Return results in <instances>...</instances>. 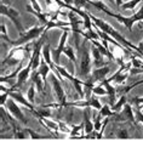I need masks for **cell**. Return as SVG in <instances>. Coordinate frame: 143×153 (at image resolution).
<instances>
[{
  "instance_id": "1",
  "label": "cell",
  "mask_w": 143,
  "mask_h": 153,
  "mask_svg": "<svg viewBox=\"0 0 143 153\" xmlns=\"http://www.w3.org/2000/svg\"><path fill=\"white\" fill-rule=\"evenodd\" d=\"M87 13H89V16H90V18H91V21L93 22V25H96L101 30H103L104 33H107V34H109L110 36H113L115 40H118L120 44H122L125 48H127V49H130V50H135V51H137L141 56H142V53H141V49L138 48V46H136V45H133L132 43H130L126 38L122 35V34H120L116 29H114L110 25H108L106 21H103V20H101V18H97L96 16H93V15H91L89 11H86Z\"/></svg>"
},
{
  "instance_id": "2",
  "label": "cell",
  "mask_w": 143,
  "mask_h": 153,
  "mask_svg": "<svg viewBox=\"0 0 143 153\" xmlns=\"http://www.w3.org/2000/svg\"><path fill=\"white\" fill-rule=\"evenodd\" d=\"M46 32V26L43 25V26H34L32 27L30 29L26 30L24 33L19 34V38L17 40H12V43L10 44L11 46H21V45H27L29 44L30 42L35 40V39H39L44 33ZM47 33V32H46Z\"/></svg>"
},
{
  "instance_id": "3",
  "label": "cell",
  "mask_w": 143,
  "mask_h": 153,
  "mask_svg": "<svg viewBox=\"0 0 143 153\" xmlns=\"http://www.w3.org/2000/svg\"><path fill=\"white\" fill-rule=\"evenodd\" d=\"M50 82L52 85V90L53 94L57 99V103H50V105H44V107H55V108H63L66 107L67 103V95L64 92V89L61 85V79L53 73L50 76Z\"/></svg>"
},
{
  "instance_id": "4",
  "label": "cell",
  "mask_w": 143,
  "mask_h": 153,
  "mask_svg": "<svg viewBox=\"0 0 143 153\" xmlns=\"http://www.w3.org/2000/svg\"><path fill=\"white\" fill-rule=\"evenodd\" d=\"M86 42L84 39V43L83 45L80 46V52H81V59H80V66H79V69H80V75L84 76V78H87V76L91 74L92 72V57L90 56V48H87L86 45Z\"/></svg>"
},
{
  "instance_id": "5",
  "label": "cell",
  "mask_w": 143,
  "mask_h": 153,
  "mask_svg": "<svg viewBox=\"0 0 143 153\" xmlns=\"http://www.w3.org/2000/svg\"><path fill=\"white\" fill-rule=\"evenodd\" d=\"M0 13H1V16H6L7 18H10V20L12 21V23L16 26L17 30L19 32V34H22V33L26 32V29L23 28L22 23L19 22V20H18L19 12L16 9L11 7L10 4H6V3H3L1 1V4H0Z\"/></svg>"
},
{
  "instance_id": "6",
  "label": "cell",
  "mask_w": 143,
  "mask_h": 153,
  "mask_svg": "<svg viewBox=\"0 0 143 153\" xmlns=\"http://www.w3.org/2000/svg\"><path fill=\"white\" fill-rule=\"evenodd\" d=\"M57 71L59 72V74L63 76L64 79H68L73 85H74V89H75V91L79 94V96H80V99H83L84 96H85V92H84V90H83V86L84 84H85V80H81V79H78V78H75V76L73 75V74H70L64 67H62V66H59V65H57Z\"/></svg>"
},
{
  "instance_id": "7",
  "label": "cell",
  "mask_w": 143,
  "mask_h": 153,
  "mask_svg": "<svg viewBox=\"0 0 143 153\" xmlns=\"http://www.w3.org/2000/svg\"><path fill=\"white\" fill-rule=\"evenodd\" d=\"M68 18H69V22H70V27H72V30H73V34H74V40H75V45H76V49L79 50L80 49V43H79V34H83V30L84 29V21L80 20L79 17L75 16V12L74 11H68Z\"/></svg>"
},
{
  "instance_id": "8",
  "label": "cell",
  "mask_w": 143,
  "mask_h": 153,
  "mask_svg": "<svg viewBox=\"0 0 143 153\" xmlns=\"http://www.w3.org/2000/svg\"><path fill=\"white\" fill-rule=\"evenodd\" d=\"M113 118L116 122H130V123H132L135 125H136V122H137L136 120V116H135V111H133L132 106L129 102L124 106L122 111L115 113V116Z\"/></svg>"
},
{
  "instance_id": "9",
  "label": "cell",
  "mask_w": 143,
  "mask_h": 153,
  "mask_svg": "<svg viewBox=\"0 0 143 153\" xmlns=\"http://www.w3.org/2000/svg\"><path fill=\"white\" fill-rule=\"evenodd\" d=\"M1 90H5V88H4V84H1ZM7 90V92H9V96L10 97H12L16 102H19L21 105H23V106H26L33 114H35V117L38 116V111L36 109H34V106H33V103L32 102H29V100H27V99H24V96L23 95L19 92L18 90H11V89H6Z\"/></svg>"
},
{
  "instance_id": "10",
  "label": "cell",
  "mask_w": 143,
  "mask_h": 153,
  "mask_svg": "<svg viewBox=\"0 0 143 153\" xmlns=\"http://www.w3.org/2000/svg\"><path fill=\"white\" fill-rule=\"evenodd\" d=\"M66 107H91V108H95V109H101L102 108V105L99 102V100L97 99V95H92L91 97L86 99V100H81V101H74V102H67L66 103Z\"/></svg>"
},
{
  "instance_id": "11",
  "label": "cell",
  "mask_w": 143,
  "mask_h": 153,
  "mask_svg": "<svg viewBox=\"0 0 143 153\" xmlns=\"http://www.w3.org/2000/svg\"><path fill=\"white\" fill-rule=\"evenodd\" d=\"M30 71H33V62H32V60L29 59L27 66L23 67V68L21 69V72L18 73V75H17V82H16V84L11 88V90H19V89H21V88L23 86V84L28 80L29 75H30Z\"/></svg>"
},
{
  "instance_id": "12",
  "label": "cell",
  "mask_w": 143,
  "mask_h": 153,
  "mask_svg": "<svg viewBox=\"0 0 143 153\" xmlns=\"http://www.w3.org/2000/svg\"><path fill=\"white\" fill-rule=\"evenodd\" d=\"M6 106H7V109H9V112L12 114V117H13V118L18 119L19 122L23 123L24 125H26V124H28V120L26 119V117H24L23 112L21 111V108L18 107V105L16 103V101H15L12 97H10V99L7 100Z\"/></svg>"
},
{
  "instance_id": "13",
  "label": "cell",
  "mask_w": 143,
  "mask_h": 153,
  "mask_svg": "<svg viewBox=\"0 0 143 153\" xmlns=\"http://www.w3.org/2000/svg\"><path fill=\"white\" fill-rule=\"evenodd\" d=\"M69 27H66L64 28V32L62 34V36H61V39H59V44L58 46L52 50V55H53V60H55V63L58 65L59 62V57H61V53H63V50L67 45V40H68V35H69Z\"/></svg>"
},
{
  "instance_id": "14",
  "label": "cell",
  "mask_w": 143,
  "mask_h": 153,
  "mask_svg": "<svg viewBox=\"0 0 143 153\" xmlns=\"http://www.w3.org/2000/svg\"><path fill=\"white\" fill-rule=\"evenodd\" d=\"M110 72V67L108 65L103 66V67H99V68H95L91 72V76H90V80L95 84V83H101L103 79L107 78V74Z\"/></svg>"
},
{
  "instance_id": "15",
  "label": "cell",
  "mask_w": 143,
  "mask_h": 153,
  "mask_svg": "<svg viewBox=\"0 0 143 153\" xmlns=\"http://www.w3.org/2000/svg\"><path fill=\"white\" fill-rule=\"evenodd\" d=\"M90 49H91V55H92V63H93L95 68H99V67L106 66V65H107V63L104 62V57H106V56L99 51V49H98L96 45H93L92 43H91Z\"/></svg>"
},
{
  "instance_id": "16",
  "label": "cell",
  "mask_w": 143,
  "mask_h": 153,
  "mask_svg": "<svg viewBox=\"0 0 143 153\" xmlns=\"http://www.w3.org/2000/svg\"><path fill=\"white\" fill-rule=\"evenodd\" d=\"M26 10H27V12H30L32 15H34L36 18H38V20L40 21V23H41V25H47L49 23V21H50V18H49V16H52L55 12H40V11H36L32 5H27L26 6Z\"/></svg>"
},
{
  "instance_id": "17",
  "label": "cell",
  "mask_w": 143,
  "mask_h": 153,
  "mask_svg": "<svg viewBox=\"0 0 143 153\" xmlns=\"http://www.w3.org/2000/svg\"><path fill=\"white\" fill-rule=\"evenodd\" d=\"M32 82L35 84L36 86V91L41 95V96H46V92L44 90V79L43 76L40 75V73L38 71H33V74H32Z\"/></svg>"
},
{
  "instance_id": "18",
  "label": "cell",
  "mask_w": 143,
  "mask_h": 153,
  "mask_svg": "<svg viewBox=\"0 0 143 153\" xmlns=\"http://www.w3.org/2000/svg\"><path fill=\"white\" fill-rule=\"evenodd\" d=\"M90 108L91 107H85V109H84V132H85V135L95 131V125L90 119Z\"/></svg>"
},
{
  "instance_id": "19",
  "label": "cell",
  "mask_w": 143,
  "mask_h": 153,
  "mask_svg": "<svg viewBox=\"0 0 143 153\" xmlns=\"http://www.w3.org/2000/svg\"><path fill=\"white\" fill-rule=\"evenodd\" d=\"M39 122H40V124H41L44 128H46L49 131H51V130H53L55 131V134L57 135V132L59 131V125H58V120H51V119H49V118H46V117H41V118H39L38 119Z\"/></svg>"
},
{
  "instance_id": "20",
  "label": "cell",
  "mask_w": 143,
  "mask_h": 153,
  "mask_svg": "<svg viewBox=\"0 0 143 153\" xmlns=\"http://www.w3.org/2000/svg\"><path fill=\"white\" fill-rule=\"evenodd\" d=\"M102 86H104L106 90L108 91V96H109V100H110V105L113 106L115 103V96H116V89L110 84V80L108 78L103 79L101 83H99Z\"/></svg>"
},
{
  "instance_id": "21",
  "label": "cell",
  "mask_w": 143,
  "mask_h": 153,
  "mask_svg": "<svg viewBox=\"0 0 143 153\" xmlns=\"http://www.w3.org/2000/svg\"><path fill=\"white\" fill-rule=\"evenodd\" d=\"M127 103V99H126V94H121V96H120V99L112 106L113 107V111L114 112H120L122 108H124V106Z\"/></svg>"
},
{
  "instance_id": "22",
  "label": "cell",
  "mask_w": 143,
  "mask_h": 153,
  "mask_svg": "<svg viewBox=\"0 0 143 153\" xmlns=\"http://www.w3.org/2000/svg\"><path fill=\"white\" fill-rule=\"evenodd\" d=\"M115 113L116 112H114L112 108H110V105H103L102 106V108L99 109V113H98V117H103V118H106V117H114L115 116Z\"/></svg>"
},
{
  "instance_id": "23",
  "label": "cell",
  "mask_w": 143,
  "mask_h": 153,
  "mask_svg": "<svg viewBox=\"0 0 143 153\" xmlns=\"http://www.w3.org/2000/svg\"><path fill=\"white\" fill-rule=\"evenodd\" d=\"M39 73H40V75L43 76V79H44V82L46 83V76H47V74H49V72L51 71V68H50V66L46 63V61L45 60H43L41 62H40V66H39V68L36 69Z\"/></svg>"
},
{
  "instance_id": "24",
  "label": "cell",
  "mask_w": 143,
  "mask_h": 153,
  "mask_svg": "<svg viewBox=\"0 0 143 153\" xmlns=\"http://www.w3.org/2000/svg\"><path fill=\"white\" fill-rule=\"evenodd\" d=\"M63 53L68 57V59L74 63V66H78V61H76V56H75V52H74V49L69 45H66L64 50H63Z\"/></svg>"
},
{
  "instance_id": "25",
  "label": "cell",
  "mask_w": 143,
  "mask_h": 153,
  "mask_svg": "<svg viewBox=\"0 0 143 153\" xmlns=\"http://www.w3.org/2000/svg\"><path fill=\"white\" fill-rule=\"evenodd\" d=\"M84 129V122L81 123L80 125H75V126H72V131L69 134V139H81V136L83 135H80V131Z\"/></svg>"
},
{
  "instance_id": "26",
  "label": "cell",
  "mask_w": 143,
  "mask_h": 153,
  "mask_svg": "<svg viewBox=\"0 0 143 153\" xmlns=\"http://www.w3.org/2000/svg\"><path fill=\"white\" fill-rule=\"evenodd\" d=\"M141 1H143V0H130V1H126V3H124L121 5V10H133L135 7H136V5L137 4H139Z\"/></svg>"
},
{
  "instance_id": "27",
  "label": "cell",
  "mask_w": 143,
  "mask_h": 153,
  "mask_svg": "<svg viewBox=\"0 0 143 153\" xmlns=\"http://www.w3.org/2000/svg\"><path fill=\"white\" fill-rule=\"evenodd\" d=\"M91 91H92V94L97 95V96H104V95H108V91L106 90V88L102 86L101 84L97 85V86H93V88L91 89Z\"/></svg>"
},
{
  "instance_id": "28",
  "label": "cell",
  "mask_w": 143,
  "mask_h": 153,
  "mask_svg": "<svg viewBox=\"0 0 143 153\" xmlns=\"http://www.w3.org/2000/svg\"><path fill=\"white\" fill-rule=\"evenodd\" d=\"M24 130H26V132L29 134V137H30V139H50V136L41 135V134H38V132H35L34 130H32V129H29V128H26Z\"/></svg>"
},
{
  "instance_id": "29",
  "label": "cell",
  "mask_w": 143,
  "mask_h": 153,
  "mask_svg": "<svg viewBox=\"0 0 143 153\" xmlns=\"http://www.w3.org/2000/svg\"><path fill=\"white\" fill-rule=\"evenodd\" d=\"M35 84L34 83H32V85L29 86V89H28V92H27V99L29 100V102H32V103H34V96H35Z\"/></svg>"
},
{
  "instance_id": "30",
  "label": "cell",
  "mask_w": 143,
  "mask_h": 153,
  "mask_svg": "<svg viewBox=\"0 0 143 153\" xmlns=\"http://www.w3.org/2000/svg\"><path fill=\"white\" fill-rule=\"evenodd\" d=\"M58 125H59V131L61 132H64V134H67V135H69V134H70L72 128H69L67 123H64L62 120H58Z\"/></svg>"
},
{
  "instance_id": "31",
  "label": "cell",
  "mask_w": 143,
  "mask_h": 153,
  "mask_svg": "<svg viewBox=\"0 0 143 153\" xmlns=\"http://www.w3.org/2000/svg\"><path fill=\"white\" fill-rule=\"evenodd\" d=\"M1 39L3 42H6V44H11L12 40L7 36V33H6V26L4 22H1Z\"/></svg>"
},
{
  "instance_id": "32",
  "label": "cell",
  "mask_w": 143,
  "mask_h": 153,
  "mask_svg": "<svg viewBox=\"0 0 143 153\" xmlns=\"http://www.w3.org/2000/svg\"><path fill=\"white\" fill-rule=\"evenodd\" d=\"M116 137L118 139H129V131H127V129L119 128L116 130Z\"/></svg>"
},
{
  "instance_id": "33",
  "label": "cell",
  "mask_w": 143,
  "mask_h": 153,
  "mask_svg": "<svg viewBox=\"0 0 143 153\" xmlns=\"http://www.w3.org/2000/svg\"><path fill=\"white\" fill-rule=\"evenodd\" d=\"M131 65H132L133 68H141V69H143V62L139 61L138 59H136V57H132V59H131Z\"/></svg>"
},
{
  "instance_id": "34",
  "label": "cell",
  "mask_w": 143,
  "mask_h": 153,
  "mask_svg": "<svg viewBox=\"0 0 143 153\" xmlns=\"http://www.w3.org/2000/svg\"><path fill=\"white\" fill-rule=\"evenodd\" d=\"M131 102L136 106V108L141 109L142 106H143V97H133V99L131 100Z\"/></svg>"
},
{
  "instance_id": "35",
  "label": "cell",
  "mask_w": 143,
  "mask_h": 153,
  "mask_svg": "<svg viewBox=\"0 0 143 153\" xmlns=\"http://www.w3.org/2000/svg\"><path fill=\"white\" fill-rule=\"evenodd\" d=\"M135 116H136V120L139 123H143V112H141V109L136 108L135 109Z\"/></svg>"
},
{
  "instance_id": "36",
  "label": "cell",
  "mask_w": 143,
  "mask_h": 153,
  "mask_svg": "<svg viewBox=\"0 0 143 153\" xmlns=\"http://www.w3.org/2000/svg\"><path fill=\"white\" fill-rule=\"evenodd\" d=\"M29 1L32 3V6L36 10V11H40V12H43V10H41V7H40V5H39V3L36 1V0H29Z\"/></svg>"
},
{
  "instance_id": "37",
  "label": "cell",
  "mask_w": 143,
  "mask_h": 153,
  "mask_svg": "<svg viewBox=\"0 0 143 153\" xmlns=\"http://www.w3.org/2000/svg\"><path fill=\"white\" fill-rule=\"evenodd\" d=\"M114 1H115V5L118 6V9H120V7H121V5L124 4V1H122V0H114Z\"/></svg>"
},
{
  "instance_id": "38",
  "label": "cell",
  "mask_w": 143,
  "mask_h": 153,
  "mask_svg": "<svg viewBox=\"0 0 143 153\" xmlns=\"http://www.w3.org/2000/svg\"><path fill=\"white\" fill-rule=\"evenodd\" d=\"M103 1H109V3H113V0H103Z\"/></svg>"
}]
</instances>
